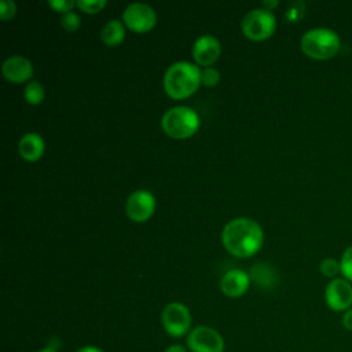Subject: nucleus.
<instances>
[{"label":"nucleus","instance_id":"nucleus-1","mask_svg":"<svg viewBox=\"0 0 352 352\" xmlns=\"http://www.w3.org/2000/svg\"><path fill=\"white\" fill-rule=\"evenodd\" d=\"M263 230L252 219L236 217L228 221L221 232L223 245L236 257H249L263 245Z\"/></svg>","mask_w":352,"mask_h":352},{"label":"nucleus","instance_id":"nucleus-2","mask_svg":"<svg viewBox=\"0 0 352 352\" xmlns=\"http://www.w3.org/2000/svg\"><path fill=\"white\" fill-rule=\"evenodd\" d=\"M201 82V70L186 60L172 63L164 74V89L173 99L190 96Z\"/></svg>","mask_w":352,"mask_h":352},{"label":"nucleus","instance_id":"nucleus-3","mask_svg":"<svg viewBox=\"0 0 352 352\" xmlns=\"http://www.w3.org/2000/svg\"><path fill=\"white\" fill-rule=\"evenodd\" d=\"M338 34L326 28H316L305 32L301 37L302 52L314 59L324 60L337 55L340 50Z\"/></svg>","mask_w":352,"mask_h":352},{"label":"nucleus","instance_id":"nucleus-4","mask_svg":"<svg viewBox=\"0 0 352 352\" xmlns=\"http://www.w3.org/2000/svg\"><path fill=\"white\" fill-rule=\"evenodd\" d=\"M161 125L166 135L176 139H184L198 129L199 118L191 107L175 106L164 113Z\"/></svg>","mask_w":352,"mask_h":352},{"label":"nucleus","instance_id":"nucleus-5","mask_svg":"<svg viewBox=\"0 0 352 352\" xmlns=\"http://www.w3.org/2000/svg\"><path fill=\"white\" fill-rule=\"evenodd\" d=\"M276 26L274 14L265 8L250 10L242 19L241 28L246 37L252 40H263L270 37Z\"/></svg>","mask_w":352,"mask_h":352},{"label":"nucleus","instance_id":"nucleus-6","mask_svg":"<svg viewBox=\"0 0 352 352\" xmlns=\"http://www.w3.org/2000/svg\"><path fill=\"white\" fill-rule=\"evenodd\" d=\"M161 324L166 334L180 338L190 333L191 314L182 302H169L161 312Z\"/></svg>","mask_w":352,"mask_h":352},{"label":"nucleus","instance_id":"nucleus-7","mask_svg":"<svg viewBox=\"0 0 352 352\" xmlns=\"http://www.w3.org/2000/svg\"><path fill=\"white\" fill-rule=\"evenodd\" d=\"M187 348L191 352H224V340L216 329L197 326L187 334Z\"/></svg>","mask_w":352,"mask_h":352},{"label":"nucleus","instance_id":"nucleus-8","mask_svg":"<svg viewBox=\"0 0 352 352\" xmlns=\"http://www.w3.org/2000/svg\"><path fill=\"white\" fill-rule=\"evenodd\" d=\"M124 23L135 32H147L157 22L155 11L144 3H132L122 12Z\"/></svg>","mask_w":352,"mask_h":352},{"label":"nucleus","instance_id":"nucleus-9","mask_svg":"<svg viewBox=\"0 0 352 352\" xmlns=\"http://www.w3.org/2000/svg\"><path fill=\"white\" fill-rule=\"evenodd\" d=\"M324 301L333 311H348L352 305V286L346 279L336 278L324 289Z\"/></svg>","mask_w":352,"mask_h":352},{"label":"nucleus","instance_id":"nucleus-10","mask_svg":"<svg viewBox=\"0 0 352 352\" xmlns=\"http://www.w3.org/2000/svg\"><path fill=\"white\" fill-rule=\"evenodd\" d=\"M155 209L154 195L147 190H136L126 199V214L131 220L142 223L146 221Z\"/></svg>","mask_w":352,"mask_h":352},{"label":"nucleus","instance_id":"nucleus-11","mask_svg":"<svg viewBox=\"0 0 352 352\" xmlns=\"http://www.w3.org/2000/svg\"><path fill=\"white\" fill-rule=\"evenodd\" d=\"M220 41L212 34H204L198 37L192 45V56L198 65L208 66L217 60L220 56Z\"/></svg>","mask_w":352,"mask_h":352},{"label":"nucleus","instance_id":"nucleus-12","mask_svg":"<svg viewBox=\"0 0 352 352\" xmlns=\"http://www.w3.org/2000/svg\"><path fill=\"white\" fill-rule=\"evenodd\" d=\"M1 72L8 81L22 82L32 77L33 66L28 58L22 55H11L3 62Z\"/></svg>","mask_w":352,"mask_h":352},{"label":"nucleus","instance_id":"nucleus-13","mask_svg":"<svg viewBox=\"0 0 352 352\" xmlns=\"http://www.w3.org/2000/svg\"><path fill=\"white\" fill-rule=\"evenodd\" d=\"M250 283L249 274L242 270H230L227 271L220 280L221 292L228 297H241L246 293Z\"/></svg>","mask_w":352,"mask_h":352},{"label":"nucleus","instance_id":"nucleus-14","mask_svg":"<svg viewBox=\"0 0 352 352\" xmlns=\"http://www.w3.org/2000/svg\"><path fill=\"white\" fill-rule=\"evenodd\" d=\"M44 140L38 133L28 132L25 133L18 143V151L22 158L26 161H36L44 153Z\"/></svg>","mask_w":352,"mask_h":352},{"label":"nucleus","instance_id":"nucleus-15","mask_svg":"<svg viewBox=\"0 0 352 352\" xmlns=\"http://www.w3.org/2000/svg\"><path fill=\"white\" fill-rule=\"evenodd\" d=\"M100 37L106 45H117L120 44L125 37V29L121 21L118 19H110L104 23V26L100 30Z\"/></svg>","mask_w":352,"mask_h":352},{"label":"nucleus","instance_id":"nucleus-16","mask_svg":"<svg viewBox=\"0 0 352 352\" xmlns=\"http://www.w3.org/2000/svg\"><path fill=\"white\" fill-rule=\"evenodd\" d=\"M250 276L261 287H272L274 283H276L275 272L272 271L271 267H268L265 264H257V265L252 267Z\"/></svg>","mask_w":352,"mask_h":352},{"label":"nucleus","instance_id":"nucleus-17","mask_svg":"<svg viewBox=\"0 0 352 352\" xmlns=\"http://www.w3.org/2000/svg\"><path fill=\"white\" fill-rule=\"evenodd\" d=\"M23 95H25V99L28 100V103L38 104L44 99V87L36 80L29 81L23 89Z\"/></svg>","mask_w":352,"mask_h":352},{"label":"nucleus","instance_id":"nucleus-18","mask_svg":"<svg viewBox=\"0 0 352 352\" xmlns=\"http://www.w3.org/2000/svg\"><path fill=\"white\" fill-rule=\"evenodd\" d=\"M319 270H320L322 275H324L327 278H334L338 272H341V265H340V261H337L334 258H324V260H322Z\"/></svg>","mask_w":352,"mask_h":352},{"label":"nucleus","instance_id":"nucleus-19","mask_svg":"<svg viewBox=\"0 0 352 352\" xmlns=\"http://www.w3.org/2000/svg\"><path fill=\"white\" fill-rule=\"evenodd\" d=\"M340 265H341V274L344 275V278L348 282H352V246H349L344 252Z\"/></svg>","mask_w":352,"mask_h":352},{"label":"nucleus","instance_id":"nucleus-20","mask_svg":"<svg viewBox=\"0 0 352 352\" xmlns=\"http://www.w3.org/2000/svg\"><path fill=\"white\" fill-rule=\"evenodd\" d=\"M76 6L84 12H98L106 6V0H77Z\"/></svg>","mask_w":352,"mask_h":352},{"label":"nucleus","instance_id":"nucleus-21","mask_svg":"<svg viewBox=\"0 0 352 352\" xmlns=\"http://www.w3.org/2000/svg\"><path fill=\"white\" fill-rule=\"evenodd\" d=\"M220 81V73L214 67H206L201 72V82L208 87H214Z\"/></svg>","mask_w":352,"mask_h":352},{"label":"nucleus","instance_id":"nucleus-22","mask_svg":"<svg viewBox=\"0 0 352 352\" xmlns=\"http://www.w3.org/2000/svg\"><path fill=\"white\" fill-rule=\"evenodd\" d=\"M62 26L67 32H74L80 28V16L76 12H67L62 16Z\"/></svg>","mask_w":352,"mask_h":352},{"label":"nucleus","instance_id":"nucleus-23","mask_svg":"<svg viewBox=\"0 0 352 352\" xmlns=\"http://www.w3.org/2000/svg\"><path fill=\"white\" fill-rule=\"evenodd\" d=\"M15 11H16V6L12 0H1L0 1V18L3 21L12 18L15 15Z\"/></svg>","mask_w":352,"mask_h":352},{"label":"nucleus","instance_id":"nucleus-24","mask_svg":"<svg viewBox=\"0 0 352 352\" xmlns=\"http://www.w3.org/2000/svg\"><path fill=\"white\" fill-rule=\"evenodd\" d=\"M48 4L55 11L62 12V14H67L76 6V1H73V0H48Z\"/></svg>","mask_w":352,"mask_h":352},{"label":"nucleus","instance_id":"nucleus-25","mask_svg":"<svg viewBox=\"0 0 352 352\" xmlns=\"http://www.w3.org/2000/svg\"><path fill=\"white\" fill-rule=\"evenodd\" d=\"M302 14H304V3L296 1L289 7V10L286 12V16H287L289 21H297L302 16Z\"/></svg>","mask_w":352,"mask_h":352},{"label":"nucleus","instance_id":"nucleus-26","mask_svg":"<svg viewBox=\"0 0 352 352\" xmlns=\"http://www.w3.org/2000/svg\"><path fill=\"white\" fill-rule=\"evenodd\" d=\"M342 326H344V329L352 331V308H349L348 311L344 312V315H342Z\"/></svg>","mask_w":352,"mask_h":352},{"label":"nucleus","instance_id":"nucleus-27","mask_svg":"<svg viewBox=\"0 0 352 352\" xmlns=\"http://www.w3.org/2000/svg\"><path fill=\"white\" fill-rule=\"evenodd\" d=\"M165 352H187V349L180 344H172L165 349Z\"/></svg>","mask_w":352,"mask_h":352},{"label":"nucleus","instance_id":"nucleus-28","mask_svg":"<svg viewBox=\"0 0 352 352\" xmlns=\"http://www.w3.org/2000/svg\"><path fill=\"white\" fill-rule=\"evenodd\" d=\"M76 352H103V351L95 345H84L80 349H77Z\"/></svg>","mask_w":352,"mask_h":352},{"label":"nucleus","instance_id":"nucleus-29","mask_svg":"<svg viewBox=\"0 0 352 352\" xmlns=\"http://www.w3.org/2000/svg\"><path fill=\"white\" fill-rule=\"evenodd\" d=\"M37 352H58V351L55 348H52V346H47V348H43V349H40Z\"/></svg>","mask_w":352,"mask_h":352}]
</instances>
